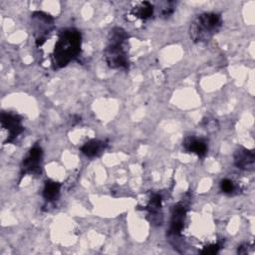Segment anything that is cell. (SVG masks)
I'll return each instance as SVG.
<instances>
[{"label":"cell","mask_w":255,"mask_h":255,"mask_svg":"<svg viewBox=\"0 0 255 255\" xmlns=\"http://www.w3.org/2000/svg\"><path fill=\"white\" fill-rule=\"evenodd\" d=\"M82 45L81 33L75 28H67L59 33L52 59L56 68H63L80 53Z\"/></svg>","instance_id":"obj_1"},{"label":"cell","mask_w":255,"mask_h":255,"mask_svg":"<svg viewBox=\"0 0 255 255\" xmlns=\"http://www.w3.org/2000/svg\"><path fill=\"white\" fill-rule=\"evenodd\" d=\"M222 19L217 13L206 12L197 15L189 26V36L194 43L209 41L221 28Z\"/></svg>","instance_id":"obj_2"},{"label":"cell","mask_w":255,"mask_h":255,"mask_svg":"<svg viewBox=\"0 0 255 255\" xmlns=\"http://www.w3.org/2000/svg\"><path fill=\"white\" fill-rule=\"evenodd\" d=\"M104 57L112 69H127L128 67V59L124 44L109 43L104 51Z\"/></svg>","instance_id":"obj_3"},{"label":"cell","mask_w":255,"mask_h":255,"mask_svg":"<svg viewBox=\"0 0 255 255\" xmlns=\"http://www.w3.org/2000/svg\"><path fill=\"white\" fill-rule=\"evenodd\" d=\"M1 128L2 132H6V137L2 140L3 144L13 141L23 130L24 128L21 124V118L14 114L2 113L1 114Z\"/></svg>","instance_id":"obj_4"},{"label":"cell","mask_w":255,"mask_h":255,"mask_svg":"<svg viewBox=\"0 0 255 255\" xmlns=\"http://www.w3.org/2000/svg\"><path fill=\"white\" fill-rule=\"evenodd\" d=\"M31 18L35 27L36 46L41 47L46 41L47 32L49 33V31L53 28L54 19L49 14L40 11L34 12Z\"/></svg>","instance_id":"obj_5"},{"label":"cell","mask_w":255,"mask_h":255,"mask_svg":"<svg viewBox=\"0 0 255 255\" xmlns=\"http://www.w3.org/2000/svg\"><path fill=\"white\" fill-rule=\"evenodd\" d=\"M43 151L38 145L33 146L26 157L23 159L21 166V176L25 174H37L41 172V161Z\"/></svg>","instance_id":"obj_6"},{"label":"cell","mask_w":255,"mask_h":255,"mask_svg":"<svg viewBox=\"0 0 255 255\" xmlns=\"http://www.w3.org/2000/svg\"><path fill=\"white\" fill-rule=\"evenodd\" d=\"M235 165L243 170H253L255 166L254 150L246 147H239L234 152Z\"/></svg>","instance_id":"obj_7"},{"label":"cell","mask_w":255,"mask_h":255,"mask_svg":"<svg viewBox=\"0 0 255 255\" xmlns=\"http://www.w3.org/2000/svg\"><path fill=\"white\" fill-rule=\"evenodd\" d=\"M186 215V208L182 202L177 203L172 210V216L169 226V234L179 235L183 229L184 219Z\"/></svg>","instance_id":"obj_8"},{"label":"cell","mask_w":255,"mask_h":255,"mask_svg":"<svg viewBox=\"0 0 255 255\" xmlns=\"http://www.w3.org/2000/svg\"><path fill=\"white\" fill-rule=\"evenodd\" d=\"M184 148L189 151L197 154L198 156H204L207 152V144L203 139L196 138L193 136H188L183 141Z\"/></svg>","instance_id":"obj_9"},{"label":"cell","mask_w":255,"mask_h":255,"mask_svg":"<svg viewBox=\"0 0 255 255\" xmlns=\"http://www.w3.org/2000/svg\"><path fill=\"white\" fill-rule=\"evenodd\" d=\"M153 12H154V6L150 2L141 1V2H136L134 4V6L131 8L130 14L135 18L146 20L153 15Z\"/></svg>","instance_id":"obj_10"},{"label":"cell","mask_w":255,"mask_h":255,"mask_svg":"<svg viewBox=\"0 0 255 255\" xmlns=\"http://www.w3.org/2000/svg\"><path fill=\"white\" fill-rule=\"evenodd\" d=\"M161 196L159 194H153L147 205L144 207L145 210L148 211V215L151 216L150 222L151 223H159L160 224V220H159V216H160V208H161Z\"/></svg>","instance_id":"obj_11"},{"label":"cell","mask_w":255,"mask_h":255,"mask_svg":"<svg viewBox=\"0 0 255 255\" xmlns=\"http://www.w3.org/2000/svg\"><path fill=\"white\" fill-rule=\"evenodd\" d=\"M106 144L105 142L99 140V139H91L89 141H87L82 147H81V151L89 157H93L98 155L104 148H105Z\"/></svg>","instance_id":"obj_12"},{"label":"cell","mask_w":255,"mask_h":255,"mask_svg":"<svg viewBox=\"0 0 255 255\" xmlns=\"http://www.w3.org/2000/svg\"><path fill=\"white\" fill-rule=\"evenodd\" d=\"M61 184L54 180H47L43 189V196L48 201H54L59 197Z\"/></svg>","instance_id":"obj_13"},{"label":"cell","mask_w":255,"mask_h":255,"mask_svg":"<svg viewBox=\"0 0 255 255\" xmlns=\"http://www.w3.org/2000/svg\"><path fill=\"white\" fill-rule=\"evenodd\" d=\"M128 37L129 36L126 30L121 27H115L110 31L108 39L111 44H125Z\"/></svg>","instance_id":"obj_14"},{"label":"cell","mask_w":255,"mask_h":255,"mask_svg":"<svg viewBox=\"0 0 255 255\" xmlns=\"http://www.w3.org/2000/svg\"><path fill=\"white\" fill-rule=\"evenodd\" d=\"M159 15L162 18H168L172 13L174 12L175 9V2L173 1H165V2H160L159 3Z\"/></svg>","instance_id":"obj_15"},{"label":"cell","mask_w":255,"mask_h":255,"mask_svg":"<svg viewBox=\"0 0 255 255\" xmlns=\"http://www.w3.org/2000/svg\"><path fill=\"white\" fill-rule=\"evenodd\" d=\"M220 189L223 193L232 194L235 190V185L232 180H230L228 178H224L220 181Z\"/></svg>","instance_id":"obj_16"},{"label":"cell","mask_w":255,"mask_h":255,"mask_svg":"<svg viewBox=\"0 0 255 255\" xmlns=\"http://www.w3.org/2000/svg\"><path fill=\"white\" fill-rule=\"evenodd\" d=\"M220 249V246L219 244L215 243V244H210L208 246H205L202 250H201V254L203 255H213V254H216L218 253Z\"/></svg>","instance_id":"obj_17"},{"label":"cell","mask_w":255,"mask_h":255,"mask_svg":"<svg viewBox=\"0 0 255 255\" xmlns=\"http://www.w3.org/2000/svg\"><path fill=\"white\" fill-rule=\"evenodd\" d=\"M247 251H248V244L241 245V246L238 248V253H239V254H246Z\"/></svg>","instance_id":"obj_18"}]
</instances>
